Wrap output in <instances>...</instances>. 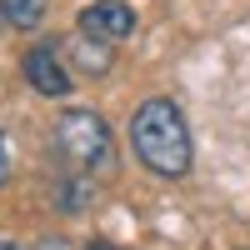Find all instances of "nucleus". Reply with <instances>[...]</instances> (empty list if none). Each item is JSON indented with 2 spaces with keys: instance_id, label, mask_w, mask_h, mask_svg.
Masks as SVG:
<instances>
[{
  "instance_id": "6e6552de",
  "label": "nucleus",
  "mask_w": 250,
  "mask_h": 250,
  "mask_svg": "<svg viewBox=\"0 0 250 250\" xmlns=\"http://www.w3.org/2000/svg\"><path fill=\"white\" fill-rule=\"evenodd\" d=\"M0 250H15V245H5V240H0Z\"/></svg>"
},
{
  "instance_id": "423d86ee",
  "label": "nucleus",
  "mask_w": 250,
  "mask_h": 250,
  "mask_svg": "<svg viewBox=\"0 0 250 250\" xmlns=\"http://www.w3.org/2000/svg\"><path fill=\"white\" fill-rule=\"evenodd\" d=\"M10 180V155H5V135H0V185Z\"/></svg>"
},
{
  "instance_id": "7ed1b4c3",
  "label": "nucleus",
  "mask_w": 250,
  "mask_h": 250,
  "mask_svg": "<svg viewBox=\"0 0 250 250\" xmlns=\"http://www.w3.org/2000/svg\"><path fill=\"white\" fill-rule=\"evenodd\" d=\"M80 30L95 35V40H125V35H135V10L125 5V0H95V5L80 10Z\"/></svg>"
},
{
  "instance_id": "20e7f679",
  "label": "nucleus",
  "mask_w": 250,
  "mask_h": 250,
  "mask_svg": "<svg viewBox=\"0 0 250 250\" xmlns=\"http://www.w3.org/2000/svg\"><path fill=\"white\" fill-rule=\"evenodd\" d=\"M25 80H30V90L50 95V100L70 95V75H65V60H60L55 45H35V50H25Z\"/></svg>"
},
{
  "instance_id": "0eeeda50",
  "label": "nucleus",
  "mask_w": 250,
  "mask_h": 250,
  "mask_svg": "<svg viewBox=\"0 0 250 250\" xmlns=\"http://www.w3.org/2000/svg\"><path fill=\"white\" fill-rule=\"evenodd\" d=\"M90 250H120V245H105V240H95V245H90Z\"/></svg>"
},
{
  "instance_id": "f257e3e1",
  "label": "nucleus",
  "mask_w": 250,
  "mask_h": 250,
  "mask_svg": "<svg viewBox=\"0 0 250 250\" xmlns=\"http://www.w3.org/2000/svg\"><path fill=\"white\" fill-rule=\"evenodd\" d=\"M130 145L145 170H155L165 180H180L185 170H190V130H185V115L175 100H145V105L135 110L130 120Z\"/></svg>"
},
{
  "instance_id": "f03ea898",
  "label": "nucleus",
  "mask_w": 250,
  "mask_h": 250,
  "mask_svg": "<svg viewBox=\"0 0 250 250\" xmlns=\"http://www.w3.org/2000/svg\"><path fill=\"white\" fill-rule=\"evenodd\" d=\"M55 150L65 155L75 170H110L115 165V140H110V125L100 120L95 110L75 105L55 120Z\"/></svg>"
},
{
  "instance_id": "1a4fd4ad",
  "label": "nucleus",
  "mask_w": 250,
  "mask_h": 250,
  "mask_svg": "<svg viewBox=\"0 0 250 250\" xmlns=\"http://www.w3.org/2000/svg\"><path fill=\"white\" fill-rule=\"evenodd\" d=\"M0 20H5V5H0Z\"/></svg>"
},
{
  "instance_id": "39448f33",
  "label": "nucleus",
  "mask_w": 250,
  "mask_h": 250,
  "mask_svg": "<svg viewBox=\"0 0 250 250\" xmlns=\"http://www.w3.org/2000/svg\"><path fill=\"white\" fill-rule=\"evenodd\" d=\"M0 5H5V20H10L15 30H35L40 20H45L50 0H0Z\"/></svg>"
}]
</instances>
